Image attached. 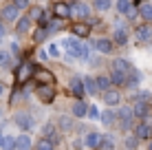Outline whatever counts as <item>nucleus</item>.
Wrapping results in <instances>:
<instances>
[{
  "instance_id": "27",
  "label": "nucleus",
  "mask_w": 152,
  "mask_h": 150,
  "mask_svg": "<svg viewBox=\"0 0 152 150\" xmlns=\"http://www.w3.org/2000/svg\"><path fill=\"white\" fill-rule=\"evenodd\" d=\"M99 150H115V137L113 135H102Z\"/></svg>"
},
{
  "instance_id": "21",
  "label": "nucleus",
  "mask_w": 152,
  "mask_h": 150,
  "mask_svg": "<svg viewBox=\"0 0 152 150\" xmlns=\"http://www.w3.org/2000/svg\"><path fill=\"white\" fill-rule=\"evenodd\" d=\"M29 27H31V18L29 15H22V18H18V22H15V33H27L29 31Z\"/></svg>"
},
{
  "instance_id": "40",
  "label": "nucleus",
  "mask_w": 152,
  "mask_h": 150,
  "mask_svg": "<svg viewBox=\"0 0 152 150\" xmlns=\"http://www.w3.org/2000/svg\"><path fill=\"white\" fill-rule=\"evenodd\" d=\"M42 15H44V13H42V9H40V7H31V13H29V18H35V20H40Z\"/></svg>"
},
{
  "instance_id": "15",
  "label": "nucleus",
  "mask_w": 152,
  "mask_h": 150,
  "mask_svg": "<svg viewBox=\"0 0 152 150\" xmlns=\"http://www.w3.org/2000/svg\"><path fill=\"white\" fill-rule=\"evenodd\" d=\"M104 104H108V106H117V104H121V95H119V91H106L104 93Z\"/></svg>"
},
{
  "instance_id": "29",
  "label": "nucleus",
  "mask_w": 152,
  "mask_h": 150,
  "mask_svg": "<svg viewBox=\"0 0 152 150\" xmlns=\"http://www.w3.org/2000/svg\"><path fill=\"white\" fill-rule=\"evenodd\" d=\"M115 42L117 44H126L128 42V31H126V27H117L115 29Z\"/></svg>"
},
{
  "instance_id": "19",
  "label": "nucleus",
  "mask_w": 152,
  "mask_h": 150,
  "mask_svg": "<svg viewBox=\"0 0 152 150\" xmlns=\"http://www.w3.org/2000/svg\"><path fill=\"white\" fill-rule=\"evenodd\" d=\"M86 115H88V104L86 102H75V104H73V117L84 119Z\"/></svg>"
},
{
  "instance_id": "46",
  "label": "nucleus",
  "mask_w": 152,
  "mask_h": 150,
  "mask_svg": "<svg viewBox=\"0 0 152 150\" xmlns=\"http://www.w3.org/2000/svg\"><path fill=\"white\" fill-rule=\"evenodd\" d=\"M150 150H152V141H150Z\"/></svg>"
},
{
  "instance_id": "23",
  "label": "nucleus",
  "mask_w": 152,
  "mask_h": 150,
  "mask_svg": "<svg viewBox=\"0 0 152 150\" xmlns=\"http://www.w3.org/2000/svg\"><path fill=\"white\" fill-rule=\"evenodd\" d=\"M57 126H60V130H64V132H69V130H73V117H69V115H60V119H57Z\"/></svg>"
},
{
  "instance_id": "24",
  "label": "nucleus",
  "mask_w": 152,
  "mask_h": 150,
  "mask_svg": "<svg viewBox=\"0 0 152 150\" xmlns=\"http://www.w3.org/2000/svg\"><path fill=\"white\" fill-rule=\"evenodd\" d=\"M99 141H102V135H99V132H88V135L84 137V143H86L88 148H99Z\"/></svg>"
},
{
  "instance_id": "39",
  "label": "nucleus",
  "mask_w": 152,
  "mask_h": 150,
  "mask_svg": "<svg viewBox=\"0 0 152 150\" xmlns=\"http://www.w3.org/2000/svg\"><path fill=\"white\" fill-rule=\"evenodd\" d=\"M137 139H134V135H130V137H126V148H128V150H134V148H137Z\"/></svg>"
},
{
  "instance_id": "41",
  "label": "nucleus",
  "mask_w": 152,
  "mask_h": 150,
  "mask_svg": "<svg viewBox=\"0 0 152 150\" xmlns=\"http://www.w3.org/2000/svg\"><path fill=\"white\" fill-rule=\"evenodd\" d=\"M88 117H91V119H99V110L95 106H88Z\"/></svg>"
},
{
  "instance_id": "6",
  "label": "nucleus",
  "mask_w": 152,
  "mask_h": 150,
  "mask_svg": "<svg viewBox=\"0 0 152 150\" xmlns=\"http://www.w3.org/2000/svg\"><path fill=\"white\" fill-rule=\"evenodd\" d=\"M35 82H38V86H51L53 84V75H51V71H44V69H40V66H35Z\"/></svg>"
},
{
  "instance_id": "14",
  "label": "nucleus",
  "mask_w": 152,
  "mask_h": 150,
  "mask_svg": "<svg viewBox=\"0 0 152 150\" xmlns=\"http://www.w3.org/2000/svg\"><path fill=\"white\" fill-rule=\"evenodd\" d=\"M137 42H150L152 40V29L148 27V24H141V27H137Z\"/></svg>"
},
{
  "instance_id": "17",
  "label": "nucleus",
  "mask_w": 152,
  "mask_h": 150,
  "mask_svg": "<svg viewBox=\"0 0 152 150\" xmlns=\"http://www.w3.org/2000/svg\"><path fill=\"white\" fill-rule=\"evenodd\" d=\"M99 119H102L104 126H113V124L117 121V115H115V110L106 108V110H102V113H99Z\"/></svg>"
},
{
  "instance_id": "3",
  "label": "nucleus",
  "mask_w": 152,
  "mask_h": 150,
  "mask_svg": "<svg viewBox=\"0 0 152 150\" xmlns=\"http://www.w3.org/2000/svg\"><path fill=\"white\" fill-rule=\"evenodd\" d=\"M13 121H15V126H18L20 130H24V132L31 130V128L35 126V119L29 115V113H15V115H13Z\"/></svg>"
},
{
  "instance_id": "8",
  "label": "nucleus",
  "mask_w": 152,
  "mask_h": 150,
  "mask_svg": "<svg viewBox=\"0 0 152 150\" xmlns=\"http://www.w3.org/2000/svg\"><path fill=\"white\" fill-rule=\"evenodd\" d=\"M150 104H145V102H134V106H132V115L137 117V119H145V117L150 115Z\"/></svg>"
},
{
  "instance_id": "25",
  "label": "nucleus",
  "mask_w": 152,
  "mask_h": 150,
  "mask_svg": "<svg viewBox=\"0 0 152 150\" xmlns=\"http://www.w3.org/2000/svg\"><path fill=\"white\" fill-rule=\"evenodd\" d=\"M95 84H97V91H102V93H106V91H110V77H106V75H99L95 77Z\"/></svg>"
},
{
  "instance_id": "30",
  "label": "nucleus",
  "mask_w": 152,
  "mask_h": 150,
  "mask_svg": "<svg viewBox=\"0 0 152 150\" xmlns=\"http://www.w3.org/2000/svg\"><path fill=\"white\" fill-rule=\"evenodd\" d=\"M7 66H11V53L0 49V69H7Z\"/></svg>"
},
{
  "instance_id": "36",
  "label": "nucleus",
  "mask_w": 152,
  "mask_h": 150,
  "mask_svg": "<svg viewBox=\"0 0 152 150\" xmlns=\"http://www.w3.org/2000/svg\"><path fill=\"white\" fill-rule=\"evenodd\" d=\"M46 35H49V31L40 27V29L35 31V33H33V40H35V42H42V40H46Z\"/></svg>"
},
{
  "instance_id": "37",
  "label": "nucleus",
  "mask_w": 152,
  "mask_h": 150,
  "mask_svg": "<svg viewBox=\"0 0 152 150\" xmlns=\"http://www.w3.org/2000/svg\"><path fill=\"white\" fill-rule=\"evenodd\" d=\"M46 55H49V58H60V46H57V44H49V53H46Z\"/></svg>"
},
{
  "instance_id": "7",
  "label": "nucleus",
  "mask_w": 152,
  "mask_h": 150,
  "mask_svg": "<svg viewBox=\"0 0 152 150\" xmlns=\"http://www.w3.org/2000/svg\"><path fill=\"white\" fill-rule=\"evenodd\" d=\"M69 11H71V18H86L88 15V4L86 2H71Z\"/></svg>"
},
{
  "instance_id": "20",
  "label": "nucleus",
  "mask_w": 152,
  "mask_h": 150,
  "mask_svg": "<svg viewBox=\"0 0 152 150\" xmlns=\"http://www.w3.org/2000/svg\"><path fill=\"white\" fill-rule=\"evenodd\" d=\"M84 91H86V95H97V84H95V77H91V75H86L84 77Z\"/></svg>"
},
{
  "instance_id": "11",
  "label": "nucleus",
  "mask_w": 152,
  "mask_h": 150,
  "mask_svg": "<svg viewBox=\"0 0 152 150\" xmlns=\"http://www.w3.org/2000/svg\"><path fill=\"white\" fill-rule=\"evenodd\" d=\"M53 15H55L57 20H66V18H71L69 4H66V2H55V4H53Z\"/></svg>"
},
{
  "instance_id": "33",
  "label": "nucleus",
  "mask_w": 152,
  "mask_h": 150,
  "mask_svg": "<svg viewBox=\"0 0 152 150\" xmlns=\"http://www.w3.org/2000/svg\"><path fill=\"white\" fill-rule=\"evenodd\" d=\"M42 135H44V139H53L55 137V126L53 124H44L42 126Z\"/></svg>"
},
{
  "instance_id": "4",
  "label": "nucleus",
  "mask_w": 152,
  "mask_h": 150,
  "mask_svg": "<svg viewBox=\"0 0 152 150\" xmlns=\"http://www.w3.org/2000/svg\"><path fill=\"white\" fill-rule=\"evenodd\" d=\"M33 73H35V66L29 64V62H24V64H20V69L15 71V80H18V84H24L27 80H31Z\"/></svg>"
},
{
  "instance_id": "2",
  "label": "nucleus",
  "mask_w": 152,
  "mask_h": 150,
  "mask_svg": "<svg viewBox=\"0 0 152 150\" xmlns=\"http://www.w3.org/2000/svg\"><path fill=\"white\" fill-rule=\"evenodd\" d=\"M119 119V126H121V130H130V128L134 126V115H132V108L130 106H119V110L115 113Z\"/></svg>"
},
{
  "instance_id": "1",
  "label": "nucleus",
  "mask_w": 152,
  "mask_h": 150,
  "mask_svg": "<svg viewBox=\"0 0 152 150\" xmlns=\"http://www.w3.org/2000/svg\"><path fill=\"white\" fill-rule=\"evenodd\" d=\"M62 46L66 49V53L71 55V58H80V60H88V46L82 44L77 38H66Z\"/></svg>"
},
{
  "instance_id": "12",
  "label": "nucleus",
  "mask_w": 152,
  "mask_h": 150,
  "mask_svg": "<svg viewBox=\"0 0 152 150\" xmlns=\"http://www.w3.org/2000/svg\"><path fill=\"white\" fill-rule=\"evenodd\" d=\"M139 82H141V73H139V71H137V69L132 66V69H130V73L126 75V86L134 91V89L139 86Z\"/></svg>"
},
{
  "instance_id": "45",
  "label": "nucleus",
  "mask_w": 152,
  "mask_h": 150,
  "mask_svg": "<svg viewBox=\"0 0 152 150\" xmlns=\"http://www.w3.org/2000/svg\"><path fill=\"white\" fill-rule=\"evenodd\" d=\"M2 93H4V86H2V84H0V95H2Z\"/></svg>"
},
{
  "instance_id": "28",
  "label": "nucleus",
  "mask_w": 152,
  "mask_h": 150,
  "mask_svg": "<svg viewBox=\"0 0 152 150\" xmlns=\"http://www.w3.org/2000/svg\"><path fill=\"white\" fill-rule=\"evenodd\" d=\"M15 148H18V150H29V148H31V137H29V135L15 137Z\"/></svg>"
},
{
  "instance_id": "10",
  "label": "nucleus",
  "mask_w": 152,
  "mask_h": 150,
  "mask_svg": "<svg viewBox=\"0 0 152 150\" xmlns=\"http://www.w3.org/2000/svg\"><path fill=\"white\" fill-rule=\"evenodd\" d=\"M93 46H95V49H97L102 55H110V53H113V42H110L108 38H99V40H95V42H93Z\"/></svg>"
},
{
  "instance_id": "43",
  "label": "nucleus",
  "mask_w": 152,
  "mask_h": 150,
  "mask_svg": "<svg viewBox=\"0 0 152 150\" xmlns=\"http://www.w3.org/2000/svg\"><path fill=\"white\" fill-rule=\"evenodd\" d=\"M4 33H7V31H4V24H2V22H0V40H2V38H4Z\"/></svg>"
},
{
  "instance_id": "32",
  "label": "nucleus",
  "mask_w": 152,
  "mask_h": 150,
  "mask_svg": "<svg viewBox=\"0 0 152 150\" xmlns=\"http://www.w3.org/2000/svg\"><path fill=\"white\" fill-rule=\"evenodd\" d=\"M93 7H95L97 11H108V9L113 7V2H110V0H95V2H93Z\"/></svg>"
},
{
  "instance_id": "26",
  "label": "nucleus",
  "mask_w": 152,
  "mask_h": 150,
  "mask_svg": "<svg viewBox=\"0 0 152 150\" xmlns=\"http://www.w3.org/2000/svg\"><path fill=\"white\" fill-rule=\"evenodd\" d=\"M139 15L143 20H148V22H152V4L150 2H139Z\"/></svg>"
},
{
  "instance_id": "22",
  "label": "nucleus",
  "mask_w": 152,
  "mask_h": 150,
  "mask_svg": "<svg viewBox=\"0 0 152 150\" xmlns=\"http://www.w3.org/2000/svg\"><path fill=\"white\" fill-rule=\"evenodd\" d=\"M150 135H152V128H148L145 124H139L137 128H134V139H150Z\"/></svg>"
},
{
  "instance_id": "42",
  "label": "nucleus",
  "mask_w": 152,
  "mask_h": 150,
  "mask_svg": "<svg viewBox=\"0 0 152 150\" xmlns=\"http://www.w3.org/2000/svg\"><path fill=\"white\" fill-rule=\"evenodd\" d=\"M13 7L20 11V9H27V7H29V2H27V0H15V2H13Z\"/></svg>"
},
{
  "instance_id": "34",
  "label": "nucleus",
  "mask_w": 152,
  "mask_h": 150,
  "mask_svg": "<svg viewBox=\"0 0 152 150\" xmlns=\"http://www.w3.org/2000/svg\"><path fill=\"white\" fill-rule=\"evenodd\" d=\"M2 150H15V137H11V135L4 137V146H2Z\"/></svg>"
},
{
  "instance_id": "16",
  "label": "nucleus",
  "mask_w": 152,
  "mask_h": 150,
  "mask_svg": "<svg viewBox=\"0 0 152 150\" xmlns=\"http://www.w3.org/2000/svg\"><path fill=\"white\" fill-rule=\"evenodd\" d=\"M71 91L75 93V95L80 97V102H82V97L86 95V91H84V82H82V77H73V80H71Z\"/></svg>"
},
{
  "instance_id": "13",
  "label": "nucleus",
  "mask_w": 152,
  "mask_h": 150,
  "mask_svg": "<svg viewBox=\"0 0 152 150\" xmlns=\"http://www.w3.org/2000/svg\"><path fill=\"white\" fill-rule=\"evenodd\" d=\"M71 33H75V38H86L88 33H91V24L86 22H75L71 27Z\"/></svg>"
},
{
  "instance_id": "18",
  "label": "nucleus",
  "mask_w": 152,
  "mask_h": 150,
  "mask_svg": "<svg viewBox=\"0 0 152 150\" xmlns=\"http://www.w3.org/2000/svg\"><path fill=\"white\" fill-rule=\"evenodd\" d=\"M0 15H2L4 22H13V20H18V9H15L13 4H7V7L2 9V13H0Z\"/></svg>"
},
{
  "instance_id": "9",
  "label": "nucleus",
  "mask_w": 152,
  "mask_h": 150,
  "mask_svg": "<svg viewBox=\"0 0 152 150\" xmlns=\"http://www.w3.org/2000/svg\"><path fill=\"white\" fill-rule=\"evenodd\" d=\"M130 69H132V64H130L128 60H124V58H117V60H113V71H115V73L128 75V73H130Z\"/></svg>"
},
{
  "instance_id": "35",
  "label": "nucleus",
  "mask_w": 152,
  "mask_h": 150,
  "mask_svg": "<svg viewBox=\"0 0 152 150\" xmlns=\"http://www.w3.org/2000/svg\"><path fill=\"white\" fill-rule=\"evenodd\" d=\"M150 100H152V95L148 91H141V93H137V97H134V102H145V104H150Z\"/></svg>"
},
{
  "instance_id": "31",
  "label": "nucleus",
  "mask_w": 152,
  "mask_h": 150,
  "mask_svg": "<svg viewBox=\"0 0 152 150\" xmlns=\"http://www.w3.org/2000/svg\"><path fill=\"white\" fill-rule=\"evenodd\" d=\"M110 84H113V86H126V75L115 73V71H113V75H110Z\"/></svg>"
},
{
  "instance_id": "38",
  "label": "nucleus",
  "mask_w": 152,
  "mask_h": 150,
  "mask_svg": "<svg viewBox=\"0 0 152 150\" xmlns=\"http://www.w3.org/2000/svg\"><path fill=\"white\" fill-rule=\"evenodd\" d=\"M38 150H53V143L49 139H40L38 141Z\"/></svg>"
},
{
  "instance_id": "44",
  "label": "nucleus",
  "mask_w": 152,
  "mask_h": 150,
  "mask_svg": "<svg viewBox=\"0 0 152 150\" xmlns=\"http://www.w3.org/2000/svg\"><path fill=\"white\" fill-rule=\"evenodd\" d=\"M4 137H7V135H2V132H0V148L4 146Z\"/></svg>"
},
{
  "instance_id": "5",
  "label": "nucleus",
  "mask_w": 152,
  "mask_h": 150,
  "mask_svg": "<svg viewBox=\"0 0 152 150\" xmlns=\"http://www.w3.org/2000/svg\"><path fill=\"white\" fill-rule=\"evenodd\" d=\"M35 95H38V100L42 104H51L53 97H55V89L53 86H38V89H35Z\"/></svg>"
}]
</instances>
